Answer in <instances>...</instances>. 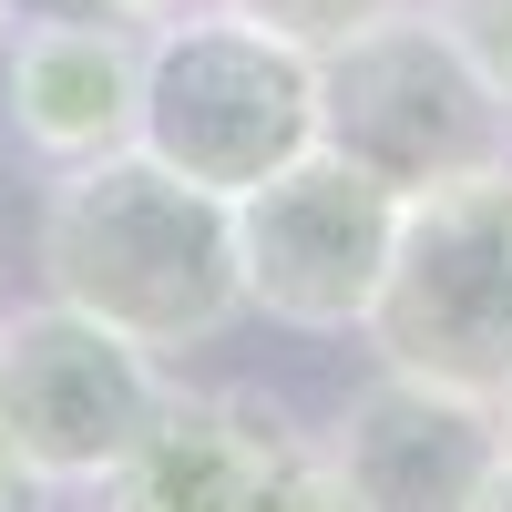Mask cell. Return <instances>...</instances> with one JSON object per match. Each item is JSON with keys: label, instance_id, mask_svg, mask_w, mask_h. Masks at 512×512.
I'll list each match as a JSON object with an SVG mask.
<instances>
[{"label": "cell", "instance_id": "1", "mask_svg": "<svg viewBox=\"0 0 512 512\" xmlns=\"http://www.w3.org/2000/svg\"><path fill=\"white\" fill-rule=\"evenodd\" d=\"M41 297L103 318L113 338L175 359L205 349L246 318V277H236V205L185 185L175 164H154L144 144L62 164L41 195Z\"/></svg>", "mask_w": 512, "mask_h": 512}, {"label": "cell", "instance_id": "13", "mask_svg": "<svg viewBox=\"0 0 512 512\" xmlns=\"http://www.w3.org/2000/svg\"><path fill=\"white\" fill-rule=\"evenodd\" d=\"M451 21H461V41L512 82V0H451Z\"/></svg>", "mask_w": 512, "mask_h": 512}, {"label": "cell", "instance_id": "10", "mask_svg": "<svg viewBox=\"0 0 512 512\" xmlns=\"http://www.w3.org/2000/svg\"><path fill=\"white\" fill-rule=\"evenodd\" d=\"M226 11L267 21V31H287V41H308V52H328V41L369 31L379 11H400V0H226Z\"/></svg>", "mask_w": 512, "mask_h": 512}, {"label": "cell", "instance_id": "6", "mask_svg": "<svg viewBox=\"0 0 512 512\" xmlns=\"http://www.w3.org/2000/svg\"><path fill=\"white\" fill-rule=\"evenodd\" d=\"M93 492L103 512H349L328 441L256 390H175Z\"/></svg>", "mask_w": 512, "mask_h": 512}, {"label": "cell", "instance_id": "15", "mask_svg": "<svg viewBox=\"0 0 512 512\" xmlns=\"http://www.w3.org/2000/svg\"><path fill=\"white\" fill-rule=\"evenodd\" d=\"M492 410H502V431H512V390H502V400H492Z\"/></svg>", "mask_w": 512, "mask_h": 512}, {"label": "cell", "instance_id": "9", "mask_svg": "<svg viewBox=\"0 0 512 512\" xmlns=\"http://www.w3.org/2000/svg\"><path fill=\"white\" fill-rule=\"evenodd\" d=\"M144 52H154V31H134V21H41V31H11V62H0L11 134L41 164L123 154L144 134Z\"/></svg>", "mask_w": 512, "mask_h": 512}, {"label": "cell", "instance_id": "7", "mask_svg": "<svg viewBox=\"0 0 512 512\" xmlns=\"http://www.w3.org/2000/svg\"><path fill=\"white\" fill-rule=\"evenodd\" d=\"M164 359L134 349V338H113L103 318L62 308V297H41V308H0V410H11L21 451L52 472L62 492L72 482H103L123 451H134L154 420H164Z\"/></svg>", "mask_w": 512, "mask_h": 512}, {"label": "cell", "instance_id": "3", "mask_svg": "<svg viewBox=\"0 0 512 512\" xmlns=\"http://www.w3.org/2000/svg\"><path fill=\"white\" fill-rule=\"evenodd\" d=\"M154 164H175L205 195H256L318 154V52L246 11H175L144 52V134Z\"/></svg>", "mask_w": 512, "mask_h": 512}, {"label": "cell", "instance_id": "4", "mask_svg": "<svg viewBox=\"0 0 512 512\" xmlns=\"http://www.w3.org/2000/svg\"><path fill=\"white\" fill-rule=\"evenodd\" d=\"M359 338L379 369L502 400L512 390V164L400 205V246Z\"/></svg>", "mask_w": 512, "mask_h": 512}, {"label": "cell", "instance_id": "5", "mask_svg": "<svg viewBox=\"0 0 512 512\" xmlns=\"http://www.w3.org/2000/svg\"><path fill=\"white\" fill-rule=\"evenodd\" d=\"M400 205L379 175H359L349 154H297L287 175H267L256 195H236V277L246 308L277 318L297 338H349L369 318L379 277L400 246Z\"/></svg>", "mask_w": 512, "mask_h": 512}, {"label": "cell", "instance_id": "8", "mask_svg": "<svg viewBox=\"0 0 512 512\" xmlns=\"http://www.w3.org/2000/svg\"><path fill=\"white\" fill-rule=\"evenodd\" d=\"M328 461H338L349 512H482V492L512 461V431H502V410L472 400V390L379 369L369 390L338 410Z\"/></svg>", "mask_w": 512, "mask_h": 512}, {"label": "cell", "instance_id": "14", "mask_svg": "<svg viewBox=\"0 0 512 512\" xmlns=\"http://www.w3.org/2000/svg\"><path fill=\"white\" fill-rule=\"evenodd\" d=\"M482 512H512V461H502V482L482 492Z\"/></svg>", "mask_w": 512, "mask_h": 512}, {"label": "cell", "instance_id": "12", "mask_svg": "<svg viewBox=\"0 0 512 512\" xmlns=\"http://www.w3.org/2000/svg\"><path fill=\"white\" fill-rule=\"evenodd\" d=\"M52 472H41V461L21 451V431H11V410H0V512H52Z\"/></svg>", "mask_w": 512, "mask_h": 512}, {"label": "cell", "instance_id": "11", "mask_svg": "<svg viewBox=\"0 0 512 512\" xmlns=\"http://www.w3.org/2000/svg\"><path fill=\"white\" fill-rule=\"evenodd\" d=\"M185 0H0V21L11 31H41V21H175Z\"/></svg>", "mask_w": 512, "mask_h": 512}, {"label": "cell", "instance_id": "2", "mask_svg": "<svg viewBox=\"0 0 512 512\" xmlns=\"http://www.w3.org/2000/svg\"><path fill=\"white\" fill-rule=\"evenodd\" d=\"M318 144L390 195H441L512 164V82L461 41L451 11H379L318 52Z\"/></svg>", "mask_w": 512, "mask_h": 512}]
</instances>
